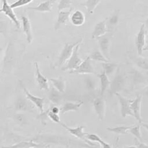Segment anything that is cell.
Returning <instances> with one entry per match:
<instances>
[{"instance_id": "obj_7", "label": "cell", "mask_w": 148, "mask_h": 148, "mask_svg": "<svg viewBox=\"0 0 148 148\" xmlns=\"http://www.w3.org/2000/svg\"><path fill=\"white\" fill-rule=\"evenodd\" d=\"M20 86L23 88V91H24L25 94V96L27 98V99L30 102H31L32 103L34 104V106L36 107H37V108L38 109V111L40 112H43L44 110H43V105H44L45 99L42 98H39V97L35 96L33 94L30 93L28 90H27V88L23 85V84L22 83L21 81H20Z\"/></svg>"}, {"instance_id": "obj_40", "label": "cell", "mask_w": 148, "mask_h": 148, "mask_svg": "<svg viewBox=\"0 0 148 148\" xmlns=\"http://www.w3.org/2000/svg\"><path fill=\"white\" fill-rule=\"evenodd\" d=\"M99 144L101 145V147L102 148H112L111 147V145L108 144V143H106V142H104L103 140H102L99 142Z\"/></svg>"}, {"instance_id": "obj_13", "label": "cell", "mask_w": 148, "mask_h": 148, "mask_svg": "<svg viewBox=\"0 0 148 148\" xmlns=\"http://www.w3.org/2000/svg\"><path fill=\"white\" fill-rule=\"evenodd\" d=\"M106 21L107 18H106L105 20H102V21H100L99 23H98L95 25L92 33V38L97 39L98 38L104 36L107 33H108V29H107Z\"/></svg>"}, {"instance_id": "obj_14", "label": "cell", "mask_w": 148, "mask_h": 148, "mask_svg": "<svg viewBox=\"0 0 148 148\" xmlns=\"http://www.w3.org/2000/svg\"><path fill=\"white\" fill-rule=\"evenodd\" d=\"M35 66H36V80H37L38 85L40 90H49V82H48L47 78L45 77L41 72H40L39 69V65L37 62H35Z\"/></svg>"}, {"instance_id": "obj_3", "label": "cell", "mask_w": 148, "mask_h": 148, "mask_svg": "<svg viewBox=\"0 0 148 148\" xmlns=\"http://www.w3.org/2000/svg\"><path fill=\"white\" fill-rule=\"evenodd\" d=\"M82 40V39H80V40L74 43H66V44L64 45L63 49H62V51H61L60 55H59V59H58V66H62V65H63L66 61L69 60L71 55H72V51H73L74 48H75Z\"/></svg>"}, {"instance_id": "obj_4", "label": "cell", "mask_w": 148, "mask_h": 148, "mask_svg": "<svg viewBox=\"0 0 148 148\" xmlns=\"http://www.w3.org/2000/svg\"><path fill=\"white\" fill-rule=\"evenodd\" d=\"M1 1H2V5L0 9V12H3L7 17H8L11 20V21L15 25L17 28H20L21 24H20V20L17 19V15L13 11V9H12L10 4H8L7 0H1Z\"/></svg>"}, {"instance_id": "obj_21", "label": "cell", "mask_w": 148, "mask_h": 148, "mask_svg": "<svg viewBox=\"0 0 148 148\" xmlns=\"http://www.w3.org/2000/svg\"><path fill=\"white\" fill-rule=\"evenodd\" d=\"M119 23V11L116 10L110 16L109 18H107L106 25L108 31H113Z\"/></svg>"}, {"instance_id": "obj_35", "label": "cell", "mask_w": 148, "mask_h": 148, "mask_svg": "<svg viewBox=\"0 0 148 148\" xmlns=\"http://www.w3.org/2000/svg\"><path fill=\"white\" fill-rule=\"evenodd\" d=\"M33 1V0H17L16 1L13 2L12 4H10V7H11L12 9L18 8V7L27 5V4H30V3L32 2Z\"/></svg>"}, {"instance_id": "obj_18", "label": "cell", "mask_w": 148, "mask_h": 148, "mask_svg": "<svg viewBox=\"0 0 148 148\" xmlns=\"http://www.w3.org/2000/svg\"><path fill=\"white\" fill-rule=\"evenodd\" d=\"M71 12H72V9H69V11H61L59 12V14H58L57 20L54 25V30H57L58 29L60 28L61 26L62 25H65L66 22L68 21L69 18V16L71 14Z\"/></svg>"}, {"instance_id": "obj_30", "label": "cell", "mask_w": 148, "mask_h": 148, "mask_svg": "<svg viewBox=\"0 0 148 148\" xmlns=\"http://www.w3.org/2000/svg\"><path fill=\"white\" fill-rule=\"evenodd\" d=\"M132 126H119L116 127H108L107 130L111 132H114L117 134H127L128 131Z\"/></svg>"}, {"instance_id": "obj_49", "label": "cell", "mask_w": 148, "mask_h": 148, "mask_svg": "<svg viewBox=\"0 0 148 148\" xmlns=\"http://www.w3.org/2000/svg\"><path fill=\"white\" fill-rule=\"evenodd\" d=\"M30 148H34V147H30Z\"/></svg>"}, {"instance_id": "obj_38", "label": "cell", "mask_w": 148, "mask_h": 148, "mask_svg": "<svg viewBox=\"0 0 148 148\" xmlns=\"http://www.w3.org/2000/svg\"><path fill=\"white\" fill-rule=\"evenodd\" d=\"M49 118L51 120H52L54 123H58V124H60L61 123L60 117H59V114H53V113H52L51 111H49Z\"/></svg>"}, {"instance_id": "obj_37", "label": "cell", "mask_w": 148, "mask_h": 148, "mask_svg": "<svg viewBox=\"0 0 148 148\" xmlns=\"http://www.w3.org/2000/svg\"><path fill=\"white\" fill-rule=\"evenodd\" d=\"M8 31V23L4 20L0 21V33L6 36Z\"/></svg>"}, {"instance_id": "obj_19", "label": "cell", "mask_w": 148, "mask_h": 148, "mask_svg": "<svg viewBox=\"0 0 148 148\" xmlns=\"http://www.w3.org/2000/svg\"><path fill=\"white\" fill-rule=\"evenodd\" d=\"M56 0H46V1L41 2L35 7H28V10H34L40 12H51L52 5Z\"/></svg>"}, {"instance_id": "obj_39", "label": "cell", "mask_w": 148, "mask_h": 148, "mask_svg": "<svg viewBox=\"0 0 148 148\" xmlns=\"http://www.w3.org/2000/svg\"><path fill=\"white\" fill-rule=\"evenodd\" d=\"M135 145L137 148H148V145L143 143V142H140L137 139H135Z\"/></svg>"}, {"instance_id": "obj_22", "label": "cell", "mask_w": 148, "mask_h": 148, "mask_svg": "<svg viewBox=\"0 0 148 148\" xmlns=\"http://www.w3.org/2000/svg\"><path fill=\"white\" fill-rule=\"evenodd\" d=\"M98 77H99L100 82H101V95L102 96L108 90L111 82L108 79V77L103 71L101 74L98 75Z\"/></svg>"}, {"instance_id": "obj_10", "label": "cell", "mask_w": 148, "mask_h": 148, "mask_svg": "<svg viewBox=\"0 0 148 148\" xmlns=\"http://www.w3.org/2000/svg\"><path fill=\"white\" fill-rule=\"evenodd\" d=\"M60 124H61V125H62L64 128L66 129V130H67V131L69 132L71 134H72L73 136L76 137L77 138L80 139V140H83L84 142L87 143L88 144L92 145V143H90V141H88V140L86 139L87 133H85L83 132L84 128H85V127H84V126H78V127H75V128H72V127H68L67 125H66V124H63V123H62V122H61Z\"/></svg>"}, {"instance_id": "obj_46", "label": "cell", "mask_w": 148, "mask_h": 148, "mask_svg": "<svg viewBox=\"0 0 148 148\" xmlns=\"http://www.w3.org/2000/svg\"><path fill=\"white\" fill-rule=\"evenodd\" d=\"M145 94L147 95V96L148 97V86L147 87V88H146V89H145Z\"/></svg>"}, {"instance_id": "obj_15", "label": "cell", "mask_w": 148, "mask_h": 148, "mask_svg": "<svg viewBox=\"0 0 148 148\" xmlns=\"http://www.w3.org/2000/svg\"><path fill=\"white\" fill-rule=\"evenodd\" d=\"M22 24H23V32L26 36V39L28 43H31L33 39V32H32V27L30 24V20L26 16H22L21 17Z\"/></svg>"}, {"instance_id": "obj_5", "label": "cell", "mask_w": 148, "mask_h": 148, "mask_svg": "<svg viewBox=\"0 0 148 148\" xmlns=\"http://www.w3.org/2000/svg\"><path fill=\"white\" fill-rule=\"evenodd\" d=\"M69 73H75V74H82V75H92L95 74V69L92 66L91 60L89 56L86 58L84 61H82V63L74 70L69 72Z\"/></svg>"}, {"instance_id": "obj_43", "label": "cell", "mask_w": 148, "mask_h": 148, "mask_svg": "<svg viewBox=\"0 0 148 148\" xmlns=\"http://www.w3.org/2000/svg\"><path fill=\"white\" fill-rule=\"evenodd\" d=\"M3 53H4V49L2 48H0V62L3 58Z\"/></svg>"}, {"instance_id": "obj_31", "label": "cell", "mask_w": 148, "mask_h": 148, "mask_svg": "<svg viewBox=\"0 0 148 148\" xmlns=\"http://www.w3.org/2000/svg\"><path fill=\"white\" fill-rule=\"evenodd\" d=\"M90 60L96 61V62H109L108 59H107L105 56L103 55V53H101V51L99 50H95L90 53V55L89 56Z\"/></svg>"}, {"instance_id": "obj_28", "label": "cell", "mask_w": 148, "mask_h": 148, "mask_svg": "<svg viewBox=\"0 0 148 148\" xmlns=\"http://www.w3.org/2000/svg\"><path fill=\"white\" fill-rule=\"evenodd\" d=\"M132 60L134 62V63L143 70L148 71V59L141 57V56H132Z\"/></svg>"}, {"instance_id": "obj_12", "label": "cell", "mask_w": 148, "mask_h": 148, "mask_svg": "<svg viewBox=\"0 0 148 148\" xmlns=\"http://www.w3.org/2000/svg\"><path fill=\"white\" fill-rule=\"evenodd\" d=\"M141 102L142 96L139 95L135 99L132 100L130 104V108H131L134 117L136 119L137 121L141 124L143 123L141 117Z\"/></svg>"}, {"instance_id": "obj_45", "label": "cell", "mask_w": 148, "mask_h": 148, "mask_svg": "<svg viewBox=\"0 0 148 148\" xmlns=\"http://www.w3.org/2000/svg\"><path fill=\"white\" fill-rule=\"evenodd\" d=\"M145 26H146V27H148V18L147 20H145Z\"/></svg>"}, {"instance_id": "obj_16", "label": "cell", "mask_w": 148, "mask_h": 148, "mask_svg": "<svg viewBox=\"0 0 148 148\" xmlns=\"http://www.w3.org/2000/svg\"><path fill=\"white\" fill-rule=\"evenodd\" d=\"M32 103L27 98L20 97L17 98L15 103V110L17 111H30L33 109Z\"/></svg>"}, {"instance_id": "obj_24", "label": "cell", "mask_w": 148, "mask_h": 148, "mask_svg": "<svg viewBox=\"0 0 148 148\" xmlns=\"http://www.w3.org/2000/svg\"><path fill=\"white\" fill-rule=\"evenodd\" d=\"M41 147L40 144L33 143V141H22L18 143L12 145L4 146L1 148H30V147Z\"/></svg>"}, {"instance_id": "obj_9", "label": "cell", "mask_w": 148, "mask_h": 148, "mask_svg": "<svg viewBox=\"0 0 148 148\" xmlns=\"http://www.w3.org/2000/svg\"><path fill=\"white\" fill-rule=\"evenodd\" d=\"M145 24H143L140 27L135 39V46L137 48V54L139 56H141L143 54V49L145 46Z\"/></svg>"}, {"instance_id": "obj_2", "label": "cell", "mask_w": 148, "mask_h": 148, "mask_svg": "<svg viewBox=\"0 0 148 148\" xmlns=\"http://www.w3.org/2000/svg\"><path fill=\"white\" fill-rule=\"evenodd\" d=\"M126 85V78L123 74L117 72L116 74L115 77L110 83L109 92L111 95H114L116 93H119L121 91L124 90Z\"/></svg>"}, {"instance_id": "obj_33", "label": "cell", "mask_w": 148, "mask_h": 148, "mask_svg": "<svg viewBox=\"0 0 148 148\" xmlns=\"http://www.w3.org/2000/svg\"><path fill=\"white\" fill-rule=\"evenodd\" d=\"M51 111V108H49L46 111H43V112H40V114L37 116V119L40 121L43 125H46L47 120L49 119V113Z\"/></svg>"}, {"instance_id": "obj_42", "label": "cell", "mask_w": 148, "mask_h": 148, "mask_svg": "<svg viewBox=\"0 0 148 148\" xmlns=\"http://www.w3.org/2000/svg\"><path fill=\"white\" fill-rule=\"evenodd\" d=\"M143 51H148V34L145 36V46Z\"/></svg>"}, {"instance_id": "obj_11", "label": "cell", "mask_w": 148, "mask_h": 148, "mask_svg": "<svg viewBox=\"0 0 148 148\" xmlns=\"http://www.w3.org/2000/svg\"><path fill=\"white\" fill-rule=\"evenodd\" d=\"M106 101L102 96H98L95 98L93 101V107L95 113L100 120H103L106 114Z\"/></svg>"}, {"instance_id": "obj_36", "label": "cell", "mask_w": 148, "mask_h": 148, "mask_svg": "<svg viewBox=\"0 0 148 148\" xmlns=\"http://www.w3.org/2000/svg\"><path fill=\"white\" fill-rule=\"evenodd\" d=\"M86 139L90 142H97V143H99V142L102 140L98 134H88V133H87L86 134Z\"/></svg>"}, {"instance_id": "obj_27", "label": "cell", "mask_w": 148, "mask_h": 148, "mask_svg": "<svg viewBox=\"0 0 148 148\" xmlns=\"http://www.w3.org/2000/svg\"><path fill=\"white\" fill-rule=\"evenodd\" d=\"M102 66L103 69V71L106 74V75L108 77L114 75V72H116V70L117 68H118V65H117L116 64L111 63V62H103Z\"/></svg>"}, {"instance_id": "obj_23", "label": "cell", "mask_w": 148, "mask_h": 148, "mask_svg": "<svg viewBox=\"0 0 148 148\" xmlns=\"http://www.w3.org/2000/svg\"><path fill=\"white\" fill-rule=\"evenodd\" d=\"M83 103H73V102H66L62 106L60 109V112L62 114H66V113L69 112V111H78L81 106L82 105Z\"/></svg>"}, {"instance_id": "obj_8", "label": "cell", "mask_w": 148, "mask_h": 148, "mask_svg": "<svg viewBox=\"0 0 148 148\" xmlns=\"http://www.w3.org/2000/svg\"><path fill=\"white\" fill-rule=\"evenodd\" d=\"M97 40H98V46H99L101 52L107 59L109 60V49L110 45H111V36L106 34L104 36L98 38Z\"/></svg>"}, {"instance_id": "obj_17", "label": "cell", "mask_w": 148, "mask_h": 148, "mask_svg": "<svg viewBox=\"0 0 148 148\" xmlns=\"http://www.w3.org/2000/svg\"><path fill=\"white\" fill-rule=\"evenodd\" d=\"M48 98L53 103L59 105L62 103V100H63V96H62V92L58 91L56 88L52 86L49 88V93H48Z\"/></svg>"}, {"instance_id": "obj_1", "label": "cell", "mask_w": 148, "mask_h": 148, "mask_svg": "<svg viewBox=\"0 0 148 148\" xmlns=\"http://www.w3.org/2000/svg\"><path fill=\"white\" fill-rule=\"evenodd\" d=\"M82 40L73 49V51H72V55H71L70 58L69 59L67 62V64L64 66V68H62V71H72L74 70L75 69H76L81 63H82V60L80 58L79 54V48H80V44L82 42Z\"/></svg>"}, {"instance_id": "obj_25", "label": "cell", "mask_w": 148, "mask_h": 148, "mask_svg": "<svg viewBox=\"0 0 148 148\" xmlns=\"http://www.w3.org/2000/svg\"><path fill=\"white\" fill-rule=\"evenodd\" d=\"M49 80L51 82L52 85H53V88H56L58 91L63 93L65 92V89H66V82L64 79L62 77L58 78H50Z\"/></svg>"}, {"instance_id": "obj_26", "label": "cell", "mask_w": 148, "mask_h": 148, "mask_svg": "<svg viewBox=\"0 0 148 148\" xmlns=\"http://www.w3.org/2000/svg\"><path fill=\"white\" fill-rule=\"evenodd\" d=\"M131 76L133 82L135 85L143 84L147 81L145 76L140 71L136 70V69H134L131 72Z\"/></svg>"}, {"instance_id": "obj_32", "label": "cell", "mask_w": 148, "mask_h": 148, "mask_svg": "<svg viewBox=\"0 0 148 148\" xmlns=\"http://www.w3.org/2000/svg\"><path fill=\"white\" fill-rule=\"evenodd\" d=\"M128 132L132 134L135 137V139L138 140L140 142H143V137L141 135V130H140V124L138 125L132 126L131 128L129 130Z\"/></svg>"}, {"instance_id": "obj_20", "label": "cell", "mask_w": 148, "mask_h": 148, "mask_svg": "<svg viewBox=\"0 0 148 148\" xmlns=\"http://www.w3.org/2000/svg\"><path fill=\"white\" fill-rule=\"evenodd\" d=\"M71 23L75 26H82L85 22V16L80 10H75L70 17Z\"/></svg>"}, {"instance_id": "obj_44", "label": "cell", "mask_w": 148, "mask_h": 148, "mask_svg": "<svg viewBox=\"0 0 148 148\" xmlns=\"http://www.w3.org/2000/svg\"><path fill=\"white\" fill-rule=\"evenodd\" d=\"M142 126H143V127H144V128H145L146 130H147V132H148V124H143V123H142Z\"/></svg>"}, {"instance_id": "obj_29", "label": "cell", "mask_w": 148, "mask_h": 148, "mask_svg": "<svg viewBox=\"0 0 148 148\" xmlns=\"http://www.w3.org/2000/svg\"><path fill=\"white\" fill-rule=\"evenodd\" d=\"M101 1V0H87L85 2L82 3V5L86 7L89 14H92L94 12V10H95L96 7Z\"/></svg>"}, {"instance_id": "obj_6", "label": "cell", "mask_w": 148, "mask_h": 148, "mask_svg": "<svg viewBox=\"0 0 148 148\" xmlns=\"http://www.w3.org/2000/svg\"><path fill=\"white\" fill-rule=\"evenodd\" d=\"M117 98L119 102L120 107H121V115L123 118H126L127 116H133L134 115L132 114L131 108H130V104L132 100L127 99L124 98V96L121 95L120 93H116Z\"/></svg>"}, {"instance_id": "obj_34", "label": "cell", "mask_w": 148, "mask_h": 148, "mask_svg": "<svg viewBox=\"0 0 148 148\" xmlns=\"http://www.w3.org/2000/svg\"><path fill=\"white\" fill-rule=\"evenodd\" d=\"M72 4V0H60L58 4V10L61 12L66 9H71Z\"/></svg>"}, {"instance_id": "obj_47", "label": "cell", "mask_w": 148, "mask_h": 148, "mask_svg": "<svg viewBox=\"0 0 148 148\" xmlns=\"http://www.w3.org/2000/svg\"><path fill=\"white\" fill-rule=\"evenodd\" d=\"M125 148H137L136 146H130V147H127Z\"/></svg>"}, {"instance_id": "obj_48", "label": "cell", "mask_w": 148, "mask_h": 148, "mask_svg": "<svg viewBox=\"0 0 148 148\" xmlns=\"http://www.w3.org/2000/svg\"><path fill=\"white\" fill-rule=\"evenodd\" d=\"M45 148H50V147H49V145H47V146H46V147Z\"/></svg>"}, {"instance_id": "obj_41", "label": "cell", "mask_w": 148, "mask_h": 148, "mask_svg": "<svg viewBox=\"0 0 148 148\" xmlns=\"http://www.w3.org/2000/svg\"><path fill=\"white\" fill-rule=\"evenodd\" d=\"M51 111L53 114H59V112H60V109H59L58 107L56 106H53L52 108H51Z\"/></svg>"}]
</instances>
